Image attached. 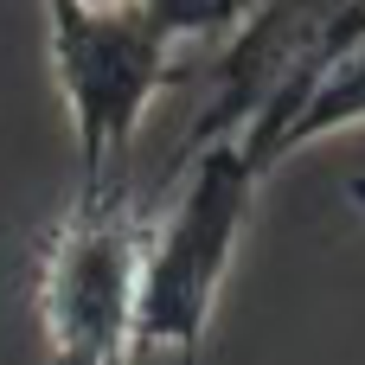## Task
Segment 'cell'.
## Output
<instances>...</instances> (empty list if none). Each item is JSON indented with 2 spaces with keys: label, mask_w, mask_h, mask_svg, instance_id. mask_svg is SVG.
Instances as JSON below:
<instances>
[{
  "label": "cell",
  "mask_w": 365,
  "mask_h": 365,
  "mask_svg": "<svg viewBox=\"0 0 365 365\" xmlns=\"http://www.w3.org/2000/svg\"><path fill=\"white\" fill-rule=\"evenodd\" d=\"M45 51L71 115L77 199L128 192V154L141 115L154 109L160 90H173L180 51L141 19L135 0H109V6L45 0Z\"/></svg>",
  "instance_id": "cell-1"
},
{
  "label": "cell",
  "mask_w": 365,
  "mask_h": 365,
  "mask_svg": "<svg viewBox=\"0 0 365 365\" xmlns=\"http://www.w3.org/2000/svg\"><path fill=\"white\" fill-rule=\"evenodd\" d=\"M257 186L263 180L244 167L237 141H212V148L186 154L173 205L160 218H148L135 346H148V353H199Z\"/></svg>",
  "instance_id": "cell-2"
},
{
  "label": "cell",
  "mask_w": 365,
  "mask_h": 365,
  "mask_svg": "<svg viewBox=\"0 0 365 365\" xmlns=\"http://www.w3.org/2000/svg\"><path fill=\"white\" fill-rule=\"evenodd\" d=\"M148 212L128 192L71 199L32 263V321L51 365H128Z\"/></svg>",
  "instance_id": "cell-3"
},
{
  "label": "cell",
  "mask_w": 365,
  "mask_h": 365,
  "mask_svg": "<svg viewBox=\"0 0 365 365\" xmlns=\"http://www.w3.org/2000/svg\"><path fill=\"white\" fill-rule=\"evenodd\" d=\"M353 122H365V32L346 38L334 58H321L308 77H295V83L237 135V154H244V167L263 180V173L282 167L289 154H302V148H314L321 135H340V128H353Z\"/></svg>",
  "instance_id": "cell-4"
},
{
  "label": "cell",
  "mask_w": 365,
  "mask_h": 365,
  "mask_svg": "<svg viewBox=\"0 0 365 365\" xmlns=\"http://www.w3.org/2000/svg\"><path fill=\"white\" fill-rule=\"evenodd\" d=\"M141 19L180 51V45H212V38H231L263 0H135Z\"/></svg>",
  "instance_id": "cell-5"
},
{
  "label": "cell",
  "mask_w": 365,
  "mask_h": 365,
  "mask_svg": "<svg viewBox=\"0 0 365 365\" xmlns=\"http://www.w3.org/2000/svg\"><path fill=\"white\" fill-rule=\"evenodd\" d=\"M173 365H199V353H173Z\"/></svg>",
  "instance_id": "cell-6"
},
{
  "label": "cell",
  "mask_w": 365,
  "mask_h": 365,
  "mask_svg": "<svg viewBox=\"0 0 365 365\" xmlns=\"http://www.w3.org/2000/svg\"><path fill=\"white\" fill-rule=\"evenodd\" d=\"M77 6H109V0H77Z\"/></svg>",
  "instance_id": "cell-7"
}]
</instances>
